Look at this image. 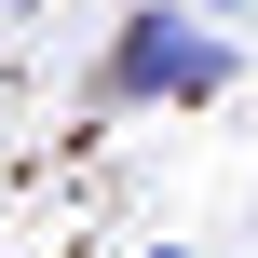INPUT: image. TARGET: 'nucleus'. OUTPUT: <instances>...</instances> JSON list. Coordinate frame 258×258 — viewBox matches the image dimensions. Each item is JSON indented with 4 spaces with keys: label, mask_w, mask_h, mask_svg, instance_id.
<instances>
[{
    "label": "nucleus",
    "mask_w": 258,
    "mask_h": 258,
    "mask_svg": "<svg viewBox=\"0 0 258 258\" xmlns=\"http://www.w3.org/2000/svg\"><path fill=\"white\" fill-rule=\"evenodd\" d=\"M109 95H163V109H218L231 95V41L177 0H150L122 41H109Z\"/></svg>",
    "instance_id": "obj_1"
},
{
    "label": "nucleus",
    "mask_w": 258,
    "mask_h": 258,
    "mask_svg": "<svg viewBox=\"0 0 258 258\" xmlns=\"http://www.w3.org/2000/svg\"><path fill=\"white\" fill-rule=\"evenodd\" d=\"M204 14H245V0H204Z\"/></svg>",
    "instance_id": "obj_2"
},
{
    "label": "nucleus",
    "mask_w": 258,
    "mask_h": 258,
    "mask_svg": "<svg viewBox=\"0 0 258 258\" xmlns=\"http://www.w3.org/2000/svg\"><path fill=\"white\" fill-rule=\"evenodd\" d=\"M150 258H190V245H150Z\"/></svg>",
    "instance_id": "obj_3"
}]
</instances>
